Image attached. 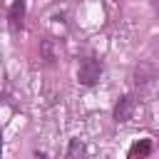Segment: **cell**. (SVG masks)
I'll list each match as a JSON object with an SVG mask.
<instances>
[{
    "mask_svg": "<svg viewBox=\"0 0 159 159\" xmlns=\"http://www.w3.org/2000/svg\"><path fill=\"white\" fill-rule=\"evenodd\" d=\"M35 157H37V159H45V154H40V152H37V154H35Z\"/></svg>",
    "mask_w": 159,
    "mask_h": 159,
    "instance_id": "9",
    "label": "cell"
},
{
    "mask_svg": "<svg viewBox=\"0 0 159 159\" xmlns=\"http://www.w3.org/2000/svg\"><path fill=\"white\" fill-rule=\"evenodd\" d=\"M22 17H25V0H15V2L10 5V12H7L10 32H20V27H22Z\"/></svg>",
    "mask_w": 159,
    "mask_h": 159,
    "instance_id": "4",
    "label": "cell"
},
{
    "mask_svg": "<svg viewBox=\"0 0 159 159\" xmlns=\"http://www.w3.org/2000/svg\"><path fill=\"white\" fill-rule=\"evenodd\" d=\"M134 107H137V99L132 94H124L117 104H114V119L117 122H129L132 114H134Z\"/></svg>",
    "mask_w": 159,
    "mask_h": 159,
    "instance_id": "3",
    "label": "cell"
},
{
    "mask_svg": "<svg viewBox=\"0 0 159 159\" xmlns=\"http://www.w3.org/2000/svg\"><path fill=\"white\" fill-rule=\"evenodd\" d=\"M152 52H154V57L159 60V37H157V40L152 42Z\"/></svg>",
    "mask_w": 159,
    "mask_h": 159,
    "instance_id": "7",
    "label": "cell"
},
{
    "mask_svg": "<svg viewBox=\"0 0 159 159\" xmlns=\"http://www.w3.org/2000/svg\"><path fill=\"white\" fill-rule=\"evenodd\" d=\"M0 142H2V132H0Z\"/></svg>",
    "mask_w": 159,
    "mask_h": 159,
    "instance_id": "10",
    "label": "cell"
},
{
    "mask_svg": "<svg viewBox=\"0 0 159 159\" xmlns=\"http://www.w3.org/2000/svg\"><path fill=\"white\" fill-rule=\"evenodd\" d=\"M152 7H154V12H157V17H159V0H152Z\"/></svg>",
    "mask_w": 159,
    "mask_h": 159,
    "instance_id": "8",
    "label": "cell"
},
{
    "mask_svg": "<svg viewBox=\"0 0 159 159\" xmlns=\"http://www.w3.org/2000/svg\"><path fill=\"white\" fill-rule=\"evenodd\" d=\"M99 77H102V62L94 60V57H84V60L80 62L77 80H80L84 87H92V84L99 82Z\"/></svg>",
    "mask_w": 159,
    "mask_h": 159,
    "instance_id": "2",
    "label": "cell"
},
{
    "mask_svg": "<svg viewBox=\"0 0 159 159\" xmlns=\"http://www.w3.org/2000/svg\"><path fill=\"white\" fill-rule=\"evenodd\" d=\"M132 80H134V87L139 89V94H144V97H152V94L159 92V75H157V70H154L152 65H147V62H142V65L134 67Z\"/></svg>",
    "mask_w": 159,
    "mask_h": 159,
    "instance_id": "1",
    "label": "cell"
},
{
    "mask_svg": "<svg viewBox=\"0 0 159 159\" xmlns=\"http://www.w3.org/2000/svg\"><path fill=\"white\" fill-rule=\"evenodd\" d=\"M149 152H152V142H149V139H139V142H134V144H132V149H129V157H127V159H147V157H149Z\"/></svg>",
    "mask_w": 159,
    "mask_h": 159,
    "instance_id": "5",
    "label": "cell"
},
{
    "mask_svg": "<svg viewBox=\"0 0 159 159\" xmlns=\"http://www.w3.org/2000/svg\"><path fill=\"white\" fill-rule=\"evenodd\" d=\"M87 157V147L82 139H72L67 147V159H84Z\"/></svg>",
    "mask_w": 159,
    "mask_h": 159,
    "instance_id": "6",
    "label": "cell"
}]
</instances>
